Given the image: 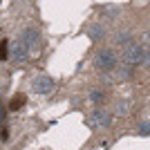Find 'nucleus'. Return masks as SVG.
Listing matches in <instances>:
<instances>
[{
    "label": "nucleus",
    "instance_id": "1",
    "mask_svg": "<svg viewBox=\"0 0 150 150\" xmlns=\"http://www.w3.org/2000/svg\"><path fill=\"white\" fill-rule=\"evenodd\" d=\"M96 65L103 67L105 72L114 69V65H117V56H114V52L112 50H101L99 54H96Z\"/></svg>",
    "mask_w": 150,
    "mask_h": 150
},
{
    "label": "nucleus",
    "instance_id": "4",
    "mask_svg": "<svg viewBox=\"0 0 150 150\" xmlns=\"http://www.w3.org/2000/svg\"><path fill=\"white\" fill-rule=\"evenodd\" d=\"M50 88H52L50 79H38V81H36V90H38V92H47Z\"/></svg>",
    "mask_w": 150,
    "mask_h": 150
},
{
    "label": "nucleus",
    "instance_id": "2",
    "mask_svg": "<svg viewBox=\"0 0 150 150\" xmlns=\"http://www.w3.org/2000/svg\"><path fill=\"white\" fill-rule=\"evenodd\" d=\"M123 58H125L128 63H134V65H137V63L144 58V52H141V47L132 45V47H128V50L123 52Z\"/></svg>",
    "mask_w": 150,
    "mask_h": 150
},
{
    "label": "nucleus",
    "instance_id": "5",
    "mask_svg": "<svg viewBox=\"0 0 150 150\" xmlns=\"http://www.w3.org/2000/svg\"><path fill=\"white\" fill-rule=\"evenodd\" d=\"M0 58H2V61L9 58V40H7V38H2V43H0Z\"/></svg>",
    "mask_w": 150,
    "mask_h": 150
},
{
    "label": "nucleus",
    "instance_id": "3",
    "mask_svg": "<svg viewBox=\"0 0 150 150\" xmlns=\"http://www.w3.org/2000/svg\"><path fill=\"white\" fill-rule=\"evenodd\" d=\"M25 103H27V94L18 92V94H13L11 99H9V110H20Z\"/></svg>",
    "mask_w": 150,
    "mask_h": 150
}]
</instances>
